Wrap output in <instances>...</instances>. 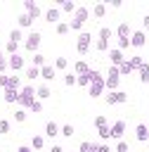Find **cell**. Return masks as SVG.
Segmentation results:
<instances>
[{
    "instance_id": "cell-1",
    "label": "cell",
    "mask_w": 149,
    "mask_h": 152,
    "mask_svg": "<svg viewBox=\"0 0 149 152\" xmlns=\"http://www.w3.org/2000/svg\"><path fill=\"white\" fill-rule=\"evenodd\" d=\"M17 102H19V109H28V107L35 102V86H31V83H28V86H21Z\"/></svg>"
},
{
    "instance_id": "cell-2",
    "label": "cell",
    "mask_w": 149,
    "mask_h": 152,
    "mask_svg": "<svg viewBox=\"0 0 149 152\" xmlns=\"http://www.w3.org/2000/svg\"><path fill=\"white\" fill-rule=\"evenodd\" d=\"M88 17H90V10H88V7H83V5H80V7H76L73 19L69 21V28H71V31H80V28H83V24L88 21Z\"/></svg>"
},
{
    "instance_id": "cell-3",
    "label": "cell",
    "mask_w": 149,
    "mask_h": 152,
    "mask_svg": "<svg viewBox=\"0 0 149 152\" xmlns=\"http://www.w3.org/2000/svg\"><path fill=\"white\" fill-rule=\"evenodd\" d=\"M88 93H90V97H99L104 93V76L97 69H92V81L88 86Z\"/></svg>"
},
{
    "instance_id": "cell-4",
    "label": "cell",
    "mask_w": 149,
    "mask_h": 152,
    "mask_svg": "<svg viewBox=\"0 0 149 152\" xmlns=\"http://www.w3.org/2000/svg\"><path fill=\"white\" fill-rule=\"evenodd\" d=\"M118 83H121V71H118V66H109V71H106V76H104V88H109V93H111V90H118Z\"/></svg>"
},
{
    "instance_id": "cell-5",
    "label": "cell",
    "mask_w": 149,
    "mask_h": 152,
    "mask_svg": "<svg viewBox=\"0 0 149 152\" xmlns=\"http://www.w3.org/2000/svg\"><path fill=\"white\" fill-rule=\"evenodd\" d=\"M40 40H43L40 31H31V33L24 38V48H26L28 52H38V45H40Z\"/></svg>"
},
{
    "instance_id": "cell-6",
    "label": "cell",
    "mask_w": 149,
    "mask_h": 152,
    "mask_svg": "<svg viewBox=\"0 0 149 152\" xmlns=\"http://www.w3.org/2000/svg\"><path fill=\"white\" fill-rule=\"evenodd\" d=\"M90 40H92V36H90L88 31L78 33V38H76V50H78V55H85V52L90 50Z\"/></svg>"
},
{
    "instance_id": "cell-7",
    "label": "cell",
    "mask_w": 149,
    "mask_h": 152,
    "mask_svg": "<svg viewBox=\"0 0 149 152\" xmlns=\"http://www.w3.org/2000/svg\"><path fill=\"white\" fill-rule=\"evenodd\" d=\"M123 102H128V93L123 90H111L106 95V104H123Z\"/></svg>"
},
{
    "instance_id": "cell-8",
    "label": "cell",
    "mask_w": 149,
    "mask_h": 152,
    "mask_svg": "<svg viewBox=\"0 0 149 152\" xmlns=\"http://www.w3.org/2000/svg\"><path fill=\"white\" fill-rule=\"evenodd\" d=\"M24 62H26V59H24L19 52L7 57V66H9V69H14V71H21V69H24Z\"/></svg>"
},
{
    "instance_id": "cell-9",
    "label": "cell",
    "mask_w": 149,
    "mask_h": 152,
    "mask_svg": "<svg viewBox=\"0 0 149 152\" xmlns=\"http://www.w3.org/2000/svg\"><path fill=\"white\" fill-rule=\"evenodd\" d=\"M109 128H111V138L121 140V138H123V133H125V121H123V119H118V121H114Z\"/></svg>"
},
{
    "instance_id": "cell-10",
    "label": "cell",
    "mask_w": 149,
    "mask_h": 152,
    "mask_svg": "<svg viewBox=\"0 0 149 152\" xmlns=\"http://www.w3.org/2000/svg\"><path fill=\"white\" fill-rule=\"evenodd\" d=\"M24 7H26V14H28L31 19H38V17L43 14V12H40V5H38V2H33V0H26V2H24Z\"/></svg>"
},
{
    "instance_id": "cell-11",
    "label": "cell",
    "mask_w": 149,
    "mask_h": 152,
    "mask_svg": "<svg viewBox=\"0 0 149 152\" xmlns=\"http://www.w3.org/2000/svg\"><path fill=\"white\" fill-rule=\"evenodd\" d=\"M147 43V33L144 31H132V36H130V45L132 48H142Z\"/></svg>"
},
{
    "instance_id": "cell-12",
    "label": "cell",
    "mask_w": 149,
    "mask_h": 152,
    "mask_svg": "<svg viewBox=\"0 0 149 152\" xmlns=\"http://www.w3.org/2000/svg\"><path fill=\"white\" fill-rule=\"evenodd\" d=\"M109 59H111V66H121L125 59H123V52L118 50V48H111L109 50Z\"/></svg>"
},
{
    "instance_id": "cell-13",
    "label": "cell",
    "mask_w": 149,
    "mask_h": 152,
    "mask_svg": "<svg viewBox=\"0 0 149 152\" xmlns=\"http://www.w3.org/2000/svg\"><path fill=\"white\" fill-rule=\"evenodd\" d=\"M135 138H137L140 142H147V140H149V126H147V124H140V126L135 128Z\"/></svg>"
},
{
    "instance_id": "cell-14",
    "label": "cell",
    "mask_w": 149,
    "mask_h": 152,
    "mask_svg": "<svg viewBox=\"0 0 149 152\" xmlns=\"http://www.w3.org/2000/svg\"><path fill=\"white\" fill-rule=\"evenodd\" d=\"M59 17H61V10H59V7H50V10L45 12V19H47L50 24H59Z\"/></svg>"
},
{
    "instance_id": "cell-15",
    "label": "cell",
    "mask_w": 149,
    "mask_h": 152,
    "mask_svg": "<svg viewBox=\"0 0 149 152\" xmlns=\"http://www.w3.org/2000/svg\"><path fill=\"white\" fill-rule=\"evenodd\" d=\"M54 74H57V69H54V66H50V64L40 66V78H45V81H52V78H54Z\"/></svg>"
},
{
    "instance_id": "cell-16",
    "label": "cell",
    "mask_w": 149,
    "mask_h": 152,
    "mask_svg": "<svg viewBox=\"0 0 149 152\" xmlns=\"http://www.w3.org/2000/svg\"><path fill=\"white\" fill-rule=\"evenodd\" d=\"M116 36L118 38H130V24L128 21H121L118 28H116Z\"/></svg>"
},
{
    "instance_id": "cell-17",
    "label": "cell",
    "mask_w": 149,
    "mask_h": 152,
    "mask_svg": "<svg viewBox=\"0 0 149 152\" xmlns=\"http://www.w3.org/2000/svg\"><path fill=\"white\" fill-rule=\"evenodd\" d=\"M57 133H59L57 121H47V124H45V135H47V138H57Z\"/></svg>"
},
{
    "instance_id": "cell-18",
    "label": "cell",
    "mask_w": 149,
    "mask_h": 152,
    "mask_svg": "<svg viewBox=\"0 0 149 152\" xmlns=\"http://www.w3.org/2000/svg\"><path fill=\"white\" fill-rule=\"evenodd\" d=\"M47 97H50V88H47L45 83H43V86H38V88H35V100H40V102H43V100H47Z\"/></svg>"
},
{
    "instance_id": "cell-19",
    "label": "cell",
    "mask_w": 149,
    "mask_h": 152,
    "mask_svg": "<svg viewBox=\"0 0 149 152\" xmlns=\"http://www.w3.org/2000/svg\"><path fill=\"white\" fill-rule=\"evenodd\" d=\"M90 71V66H88V62H83V59H76V76H83V74H88Z\"/></svg>"
},
{
    "instance_id": "cell-20",
    "label": "cell",
    "mask_w": 149,
    "mask_h": 152,
    "mask_svg": "<svg viewBox=\"0 0 149 152\" xmlns=\"http://www.w3.org/2000/svg\"><path fill=\"white\" fill-rule=\"evenodd\" d=\"M17 97H19V90H12V88H5V102H9V104H14V102H17Z\"/></svg>"
},
{
    "instance_id": "cell-21",
    "label": "cell",
    "mask_w": 149,
    "mask_h": 152,
    "mask_svg": "<svg viewBox=\"0 0 149 152\" xmlns=\"http://www.w3.org/2000/svg\"><path fill=\"white\" fill-rule=\"evenodd\" d=\"M17 21H19V28H26V26H31V24H33V19H31V17L26 14V12H21Z\"/></svg>"
},
{
    "instance_id": "cell-22",
    "label": "cell",
    "mask_w": 149,
    "mask_h": 152,
    "mask_svg": "<svg viewBox=\"0 0 149 152\" xmlns=\"http://www.w3.org/2000/svg\"><path fill=\"white\" fill-rule=\"evenodd\" d=\"M90 81H92V69H90L88 74L78 76V81H76V83H78V86H83V88H88V86H90Z\"/></svg>"
},
{
    "instance_id": "cell-23",
    "label": "cell",
    "mask_w": 149,
    "mask_h": 152,
    "mask_svg": "<svg viewBox=\"0 0 149 152\" xmlns=\"http://www.w3.org/2000/svg\"><path fill=\"white\" fill-rule=\"evenodd\" d=\"M43 145H45V138L43 135H33L31 138V150H43Z\"/></svg>"
},
{
    "instance_id": "cell-24",
    "label": "cell",
    "mask_w": 149,
    "mask_h": 152,
    "mask_svg": "<svg viewBox=\"0 0 149 152\" xmlns=\"http://www.w3.org/2000/svg\"><path fill=\"white\" fill-rule=\"evenodd\" d=\"M140 81H142V83H149V62H144V64L140 66Z\"/></svg>"
},
{
    "instance_id": "cell-25",
    "label": "cell",
    "mask_w": 149,
    "mask_h": 152,
    "mask_svg": "<svg viewBox=\"0 0 149 152\" xmlns=\"http://www.w3.org/2000/svg\"><path fill=\"white\" fill-rule=\"evenodd\" d=\"M9 40L19 45V40H24V33H21V28H12V31H9Z\"/></svg>"
},
{
    "instance_id": "cell-26",
    "label": "cell",
    "mask_w": 149,
    "mask_h": 152,
    "mask_svg": "<svg viewBox=\"0 0 149 152\" xmlns=\"http://www.w3.org/2000/svg\"><path fill=\"white\" fill-rule=\"evenodd\" d=\"M118 71H121V76H128V74H132V64H130V59H125V62L118 66Z\"/></svg>"
},
{
    "instance_id": "cell-27",
    "label": "cell",
    "mask_w": 149,
    "mask_h": 152,
    "mask_svg": "<svg viewBox=\"0 0 149 152\" xmlns=\"http://www.w3.org/2000/svg\"><path fill=\"white\" fill-rule=\"evenodd\" d=\"M38 76H40V69H38V66H28V69H26V78H28V81H35Z\"/></svg>"
},
{
    "instance_id": "cell-28",
    "label": "cell",
    "mask_w": 149,
    "mask_h": 152,
    "mask_svg": "<svg viewBox=\"0 0 149 152\" xmlns=\"http://www.w3.org/2000/svg\"><path fill=\"white\" fill-rule=\"evenodd\" d=\"M76 81H78V76L73 74V71H69V74H64V86H76Z\"/></svg>"
},
{
    "instance_id": "cell-29",
    "label": "cell",
    "mask_w": 149,
    "mask_h": 152,
    "mask_svg": "<svg viewBox=\"0 0 149 152\" xmlns=\"http://www.w3.org/2000/svg\"><path fill=\"white\" fill-rule=\"evenodd\" d=\"M59 133H61V135H64V138H71V135H73V133H76V128H73V126H71V124H66V126H61V128H59Z\"/></svg>"
},
{
    "instance_id": "cell-30",
    "label": "cell",
    "mask_w": 149,
    "mask_h": 152,
    "mask_svg": "<svg viewBox=\"0 0 149 152\" xmlns=\"http://www.w3.org/2000/svg\"><path fill=\"white\" fill-rule=\"evenodd\" d=\"M59 10H61V12H76V2H71V0H64Z\"/></svg>"
},
{
    "instance_id": "cell-31",
    "label": "cell",
    "mask_w": 149,
    "mask_h": 152,
    "mask_svg": "<svg viewBox=\"0 0 149 152\" xmlns=\"http://www.w3.org/2000/svg\"><path fill=\"white\" fill-rule=\"evenodd\" d=\"M111 36H114V31H111L109 26H104V28L99 31V40H111Z\"/></svg>"
},
{
    "instance_id": "cell-32",
    "label": "cell",
    "mask_w": 149,
    "mask_h": 152,
    "mask_svg": "<svg viewBox=\"0 0 149 152\" xmlns=\"http://www.w3.org/2000/svg\"><path fill=\"white\" fill-rule=\"evenodd\" d=\"M31 62H33V66H38V69H40V66H45V57H43V55H40V52H35V55H33V59H31Z\"/></svg>"
},
{
    "instance_id": "cell-33",
    "label": "cell",
    "mask_w": 149,
    "mask_h": 152,
    "mask_svg": "<svg viewBox=\"0 0 149 152\" xmlns=\"http://www.w3.org/2000/svg\"><path fill=\"white\" fill-rule=\"evenodd\" d=\"M130 64H132V71H140V66H142V64H144V59H142V57H140V55H135V57H132V59H130Z\"/></svg>"
},
{
    "instance_id": "cell-34",
    "label": "cell",
    "mask_w": 149,
    "mask_h": 152,
    "mask_svg": "<svg viewBox=\"0 0 149 152\" xmlns=\"http://www.w3.org/2000/svg\"><path fill=\"white\" fill-rule=\"evenodd\" d=\"M12 116H14V121H17V124H24V121H26V109H17Z\"/></svg>"
},
{
    "instance_id": "cell-35",
    "label": "cell",
    "mask_w": 149,
    "mask_h": 152,
    "mask_svg": "<svg viewBox=\"0 0 149 152\" xmlns=\"http://www.w3.org/2000/svg\"><path fill=\"white\" fill-rule=\"evenodd\" d=\"M97 133H99V138H102V140H109V138H111V128H109V126L97 128Z\"/></svg>"
},
{
    "instance_id": "cell-36",
    "label": "cell",
    "mask_w": 149,
    "mask_h": 152,
    "mask_svg": "<svg viewBox=\"0 0 149 152\" xmlns=\"http://www.w3.org/2000/svg\"><path fill=\"white\" fill-rule=\"evenodd\" d=\"M92 152H111V147L106 142H95L92 145Z\"/></svg>"
},
{
    "instance_id": "cell-37",
    "label": "cell",
    "mask_w": 149,
    "mask_h": 152,
    "mask_svg": "<svg viewBox=\"0 0 149 152\" xmlns=\"http://www.w3.org/2000/svg\"><path fill=\"white\" fill-rule=\"evenodd\" d=\"M92 12H95V17H104V12H106V5H102V2H97Z\"/></svg>"
},
{
    "instance_id": "cell-38",
    "label": "cell",
    "mask_w": 149,
    "mask_h": 152,
    "mask_svg": "<svg viewBox=\"0 0 149 152\" xmlns=\"http://www.w3.org/2000/svg\"><path fill=\"white\" fill-rule=\"evenodd\" d=\"M69 31H71V28H69L66 21H59V24H57V33H59V36H64V33H69Z\"/></svg>"
},
{
    "instance_id": "cell-39",
    "label": "cell",
    "mask_w": 149,
    "mask_h": 152,
    "mask_svg": "<svg viewBox=\"0 0 149 152\" xmlns=\"http://www.w3.org/2000/svg\"><path fill=\"white\" fill-rule=\"evenodd\" d=\"M116 48H118L121 52L128 50V48H130V38H118V45H116Z\"/></svg>"
},
{
    "instance_id": "cell-40",
    "label": "cell",
    "mask_w": 149,
    "mask_h": 152,
    "mask_svg": "<svg viewBox=\"0 0 149 152\" xmlns=\"http://www.w3.org/2000/svg\"><path fill=\"white\" fill-rule=\"evenodd\" d=\"M5 50H7L9 55H17V52H19V45H17V43H12V40H7V45H5Z\"/></svg>"
},
{
    "instance_id": "cell-41",
    "label": "cell",
    "mask_w": 149,
    "mask_h": 152,
    "mask_svg": "<svg viewBox=\"0 0 149 152\" xmlns=\"http://www.w3.org/2000/svg\"><path fill=\"white\" fill-rule=\"evenodd\" d=\"M66 64H69V62H66V57H57V59H54V69H59V71H61V69H66Z\"/></svg>"
},
{
    "instance_id": "cell-42",
    "label": "cell",
    "mask_w": 149,
    "mask_h": 152,
    "mask_svg": "<svg viewBox=\"0 0 149 152\" xmlns=\"http://www.w3.org/2000/svg\"><path fill=\"white\" fill-rule=\"evenodd\" d=\"M28 109H31V112H35V114H40V112H43V102H40V100H35Z\"/></svg>"
},
{
    "instance_id": "cell-43",
    "label": "cell",
    "mask_w": 149,
    "mask_h": 152,
    "mask_svg": "<svg viewBox=\"0 0 149 152\" xmlns=\"http://www.w3.org/2000/svg\"><path fill=\"white\" fill-rule=\"evenodd\" d=\"M92 145H95V142H88V140H85V142H80L78 152H92Z\"/></svg>"
},
{
    "instance_id": "cell-44",
    "label": "cell",
    "mask_w": 149,
    "mask_h": 152,
    "mask_svg": "<svg viewBox=\"0 0 149 152\" xmlns=\"http://www.w3.org/2000/svg\"><path fill=\"white\" fill-rule=\"evenodd\" d=\"M95 126H97V128H102V126H109V124H106V119L99 114V116H95Z\"/></svg>"
},
{
    "instance_id": "cell-45",
    "label": "cell",
    "mask_w": 149,
    "mask_h": 152,
    "mask_svg": "<svg viewBox=\"0 0 149 152\" xmlns=\"http://www.w3.org/2000/svg\"><path fill=\"white\" fill-rule=\"evenodd\" d=\"M130 147H128V142L125 140H118V145H116V152H128Z\"/></svg>"
},
{
    "instance_id": "cell-46",
    "label": "cell",
    "mask_w": 149,
    "mask_h": 152,
    "mask_svg": "<svg viewBox=\"0 0 149 152\" xmlns=\"http://www.w3.org/2000/svg\"><path fill=\"white\" fill-rule=\"evenodd\" d=\"M0 133H9V121L7 119H0Z\"/></svg>"
},
{
    "instance_id": "cell-47",
    "label": "cell",
    "mask_w": 149,
    "mask_h": 152,
    "mask_svg": "<svg viewBox=\"0 0 149 152\" xmlns=\"http://www.w3.org/2000/svg\"><path fill=\"white\" fill-rule=\"evenodd\" d=\"M7 69H9V66H7V57L0 52V74H2V71H7Z\"/></svg>"
},
{
    "instance_id": "cell-48",
    "label": "cell",
    "mask_w": 149,
    "mask_h": 152,
    "mask_svg": "<svg viewBox=\"0 0 149 152\" xmlns=\"http://www.w3.org/2000/svg\"><path fill=\"white\" fill-rule=\"evenodd\" d=\"M97 50H109V40H97Z\"/></svg>"
},
{
    "instance_id": "cell-49",
    "label": "cell",
    "mask_w": 149,
    "mask_h": 152,
    "mask_svg": "<svg viewBox=\"0 0 149 152\" xmlns=\"http://www.w3.org/2000/svg\"><path fill=\"white\" fill-rule=\"evenodd\" d=\"M142 31H149V14L142 19Z\"/></svg>"
},
{
    "instance_id": "cell-50",
    "label": "cell",
    "mask_w": 149,
    "mask_h": 152,
    "mask_svg": "<svg viewBox=\"0 0 149 152\" xmlns=\"http://www.w3.org/2000/svg\"><path fill=\"white\" fill-rule=\"evenodd\" d=\"M7 78H9V76H5V74H0V86H2V88H7Z\"/></svg>"
},
{
    "instance_id": "cell-51",
    "label": "cell",
    "mask_w": 149,
    "mask_h": 152,
    "mask_svg": "<svg viewBox=\"0 0 149 152\" xmlns=\"http://www.w3.org/2000/svg\"><path fill=\"white\" fill-rule=\"evenodd\" d=\"M50 152H64V147H61V145H54V147H52Z\"/></svg>"
},
{
    "instance_id": "cell-52",
    "label": "cell",
    "mask_w": 149,
    "mask_h": 152,
    "mask_svg": "<svg viewBox=\"0 0 149 152\" xmlns=\"http://www.w3.org/2000/svg\"><path fill=\"white\" fill-rule=\"evenodd\" d=\"M17 152H31V147H28V145H21V147H19Z\"/></svg>"
}]
</instances>
